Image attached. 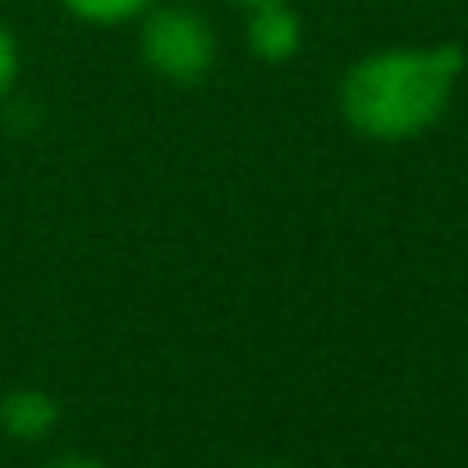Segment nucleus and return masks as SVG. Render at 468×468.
<instances>
[{
    "instance_id": "nucleus-1",
    "label": "nucleus",
    "mask_w": 468,
    "mask_h": 468,
    "mask_svg": "<svg viewBox=\"0 0 468 468\" xmlns=\"http://www.w3.org/2000/svg\"><path fill=\"white\" fill-rule=\"evenodd\" d=\"M463 69L459 47H431V51H386L349 69L345 79V115L367 138H409L427 129Z\"/></svg>"
},
{
    "instance_id": "nucleus-2",
    "label": "nucleus",
    "mask_w": 468,
    "mask_h": 468,
    "mask_svg": "<svg viewBox=\"0 0 468 468\" xmlns=\"http://www.w3.org/2000/svg\"><path fill=\"white\" fill-rule=\"evenodd\" d=\"M143 56L156 74H165L175 83H193L207 74L216 42H211V28L193 10H161L143 28Z\"/></svg>"
},
{
    "instance_id": "nucleus-3",
    "label": "nucleus",
    "mask_w": 468,
    "mask_h": 468,
    "mask_svg": "<svg viewBox=\"0 0 468 468\" xmlns=\"http://www.w3.org/2000/svg\"><path fill=\"white\" fill-rule=\"evenodd\" d=\"M253 24H249V42L262 60H285L299 47V19L294 10H285V0H271V5H253Z\"/></svg>"
},
{
    "instance_id": "nucleus-4",
    "label": "nucleus",
    "mask_w": 468,
    "mask_h": 468,
    "mask_svg": "<svg viewBox=\"0 0 468 468\" xmlns=\"http://www.w3.org/2000/svg\"><path fill=\"white\" fill-rule=\"evenodd\" d=\"M0 422H5V431L19 436V441H37L56 427V404L42 390H15L0 404Z\"/></svg>"
},
{
    "instance_id": "nucleus-5",
    "label": "nucleus",
    "mask_w": 468,
    "mask_h": 468,
    "mask_svg": "<svg viewBox=\"0 0 468 468\" xmlns=\"http://www.w3.org/2000/svg\"><path fill=\"white\" fill-rule=\"evenodd\" d=\"M65 5L83 19H97V24H115V19H129L138 15L143 5H152V0H65Z\"/></svg>"
},
{
    "instance_id": "nucleus-6",
    "label": "nucleus",
    "mask_w": 468,
    "mask_h": 468,
    "mask_svg": "<svg viewBox=\"0 0 468 468\" xmlns=\"http://www.w3.org/2000/svg\"><path fill=\"white\" fill-rule=\"evenodd\" d=\"M15 69H19V51H15V37L0 28V92L15 83Z\"/></svg>"
},
{
    "instance_id": "nucleus-7",
    "label": "nucleus",
    "mask_w": 468,
    "mask_h": 468,
    "mask_svg": "<svg viewBox=\"0 0 468 468\" xmlns=\"http://www.w3.org/2000/svg\"><path fill=\"white\" fill-rule=\"evenodd\" d=\"M51 468H101L97 459H56Z\"/></svg>"
},
{
    "instance_id": "nucleus-8",
    "label": "nucleus",
    "mask_w": 468,
    "mask_h": 468,
    "mask_svg": "<svg viewBox=\"0 0 468 468\" xmlns=\"http://www.w3.org/2000/svg\"><path fill=\"white\" fill-rule=\"evenodd\" d=\"M244 5H271V0H244Z\"/></svg>"
}]
</instances>
